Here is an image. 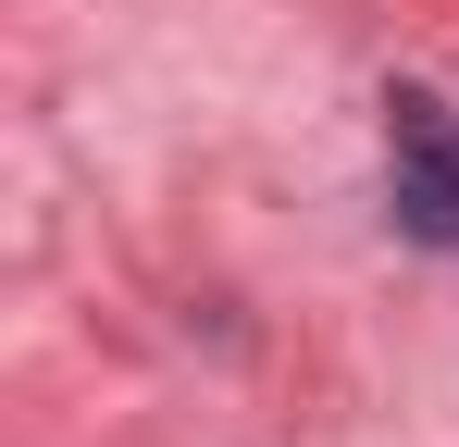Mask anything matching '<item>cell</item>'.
Masks as SVG:
<instances>
[{
    "label": "cell",
    "mask_w": 459,
    "mask_h": 447,
    "mask_svg": "<svg viewBox=\"0 0 459 447\" xmlns=\"http://www.w3.org/2000/svg\"><path fill=\"white\" fill-rule=\"evenodd\" d=\"M385 199L422 249H459V112L435 87H397L385 100Z\"/></svg>",
    "instance_id": "6da1fadb"
}]
</instances>
